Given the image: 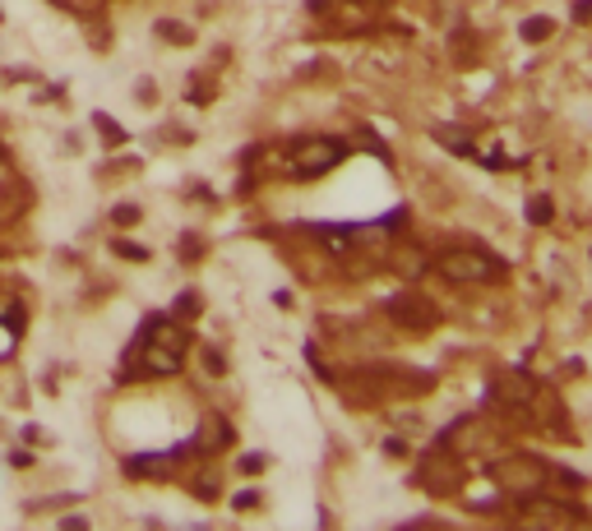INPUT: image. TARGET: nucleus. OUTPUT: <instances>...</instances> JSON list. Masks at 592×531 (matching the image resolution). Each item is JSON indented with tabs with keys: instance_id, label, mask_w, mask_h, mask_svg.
<instances>
[{
	"instance_id": "obj_1",
	"label": "nucleus",
	"mask_w": 592,
	"mask_h": 531,
	"mask_svg": "<svg viewBox=\"0 0 592 531\" xmlns=\"http://www.w3.org/2000/svg\"><path fill=\"white\" fill-rule=\"evenodd\" d=\"M185 360V333L167 319H148L143 324V338H139V365L143 374H176Z\"/></svg>"
},
{
	"instance_id": "obj_2",
	"label": "nucleus",
	"mask_w": 592,
	"mask_h": 531,
	"mask_svg": "<svg viewBox=\"0 0 592 531\" xmlns=\"http://www.w3.org/2000/svg\"><path fill=\"white\" fill-rule=\"evenodd\" d=\"M343 158H347V143L343 139H324V134L320 139H296L287 148V158H282V172L291 181H315V176L333 172Z\"/></svg>"
},
{
	"instance_id": "obj_3",
	"label": "nucleus",
	"mask_w": 592,
	"mask_h": 531,
	"mask_svg": "<svg viewBox=\"0 0 592 531\" xmlns=\"http://www.w3.org/2000/svg\"><path fill=\"white\" fill-rule=\"evenodd\" d=\"M435 264L449 282H500L504 277V264L491 259L486 250H444Z\"/></svg>"
},
{
	"instance_id": "obj_4",
	"label": "nucleus",
	"mask_w": 592,
	"mask_h": 531,
	"mask_svg": "<svg viewBox=\"0 0 592 531\" xmlns=\"http://www.w3.org/2000/svg\"><path fill=\"white\" fill-rule=\"evenodd\" d=\"M491 481H495L500 490H513V495H533V490H542V481H546V463L533 458V453H509V458H500V463L491 467Z\"/></svg>"
},
{
	"instance_id": "obj_5",
	"label": "nucleus",
	"mask_w": 592,
	"mask_h": 531,
	"mask_svg": "<svg viewBox=\"0 0 592 531\" xmlns=\"http://www.w3.org/2000/svg\"><path fill=\"white\" fill-rule=\"evenodd\" d=\"M459 481H463V463L454 458V453H444V448L426 453V463H421V485H430L435 495H449V490H459Z\"/></svg>"
},
{
	"instance_id": "obj_6",
	"label": "nucleus",
	"mask_w": 592,
	"mask_h": 531,
	"mask_svg": "<svg viewBox=\"0 0 592 531\" xmlns=\"http://www.w3.org/2000/svg\"><path fill=\"white\" fill-rule=\"evenodd\" d=\"M389 319L394 324H403V328H412V333H421V328H435L439 324V310H435V300H426V296H398V300H389Z\"/></svg>"
},
{
	"instance_id": "obj_7",
	"label": "nucleus",
	"mask_w": 592,
	"mask_h": 531,
	"mask_svg": "<svg viewBox=\"0 0 592 531\" xmlns=\"http://www.w3.org/2000/svg\"><path fill=\"white\" fill-rule=\"evenodd\" d=\"M491 393H495L500 402H509V407H528V402L537 398V384H533L528 374H518V370H504V374H495Z\"/></svg>"
},
{
	"instance_id": "obj_8",
	"label": "nucleus",
	"mask_w": 592,
	"mask_h": 531,
	"mask_svg": "<svg viewBox=\"0 0 592 531\" xmlns=\"http://www.w3.org/2000/svg\"><path fill=\"white\" fill-rule=\"evenodd\" d=\"M523 522L569 526V522H574V508H565V504H546V499H528V504H523Z\"/></svg>"
},
{
	"instance_id": "obj_9",
	"label": "nucleus",
	"mask_w": 592,
	"mask_h": 531,
	"mask_svg": "<svg viewBox=\"0 0 592 531\" xmlns=\"http://www.w3.org/2000/svg\"><path fill=\"white\" fill-rule=\"evenodd\" d=\"M176 458H181V453H158V458H130L125 472H130V476H163V472L176 467Z\"/></svg>"
},
{
	"instance_id": "obj_10",
	"label": "nucleus",
	"mask_w": 592,
	"mask_h": 531,
	"mask_svg": "<svg viewBox=\"0 0 592 531\" xmlns=\"http://www.w3.org/2000/svg\"><path fill=\"white\" fill-rule=\"evenodd\" d=\"M389 264H394L403 277H417V273H426V255H421L417 245H394V250H389Z\"/></svg>"
},
{
	"instance_id": "obj_11",
	"label": "nucleus",
	"mask_w": 592,
	"mask_h": 531,
	"mask_svg": "<svg viewBox=\"0 0 592 531\" xmlns=\"http://www.w3.org/2000/svg\"><path fill=\"white\" fill-rule=\"evenodd\" d=\"M204 453L208 448H217V443H227V425H222V416H204V425H199V439H195Z\"/></svg>"
},
{
	"instance_id": "obj_12",
	"label": "nucleus",
	"mask_w": 592,
	"mask_h": 531,
	"mask_svg": "<svg viewBox=\"0 0 592 531\" xmlns=\"http://www.w3.org/2000/svg\"><path fill=\"white\" fill-rule=\"evenodd\" d=\"M435 139H439V143H449L454 153L472 158V139H468V134H454V130H435Z\"/></svg>"
},
{
	"instance_id": "obj_13",
	"label": "nucleus",
	"mask_w": 592,
	"mask_h": 531,
	"mask_svg": "<svg viewBox=\"0 0 592 531\" xmlns=\"http://www.w3.org/2000/svg\"><path fill=\"white\" fill-rule=\"evenodd\" d=\"M542 37H551V19H528L523 24V42H542Z\"/></svg>"
},
{
	"instance_id": "obj_14",
	"label": "nucleus",
	"mask_w": 592,
	"mask_h": 531,
	"mask_svg": "<svg viewBox=\"0 0 592 531\" xmlns=\"http://www.w3.org/2000/svg\"><path fill=\"white\" fill-rule=\"evenodd\" d=\"M528 217H533V222H546V217H551V199H533V203H528Z\"/></svg>"
},
{
	"instance_id": "obj_15",
	"label": "nucleus",
	"mask_w": 592,
	"mask_h": 531,
	"mask_svg": "<svg viewBox=\"0 0 592 531\" xmlns=\"http://www.w3.org/2000/svg\"><path fill=\"white\" fill-rule=\"evenodd\" d=\"M111 217H116V226H130V222H139V208H134V203H121Z\"/></svg>"
},
{
	"instance_id": "obj_16",
	"label": "nucleus",
	"mask_w": 592,
	"mask_h": 531,
	"mask_svg": "<svg viewBox=\"0 0 592 531\" xmlns=\"http://www.w3.org/2000/svg\"><path fill=\"white\" fill-rule=\"evenodd\" d=\"M195 495H199V499H213V495H217V476H199V481H195Z\"/></svg>"
},
{
	"instance_id": "obj_17",
	"label": "nucleus",
	"mask_w": 592,
	"mask_h": 531,
	"mask_svg": "<svg viewBox=\"0 0 592 531\" xmlns=\"http://www.w3.org/2000/svg\"><path fill=\"white\" fill-rule=\"evenodd\" d=\"M158 33H163V37H176V42H190V33H185L181 24H158Z\"/></svg>"
},
{
	"instance_id": "obj_18",
	"label": "nucleus",
	"mask_w": 592,
	"mask_h": 531,
	"mask_svg": "<svg viewBox=\"0 0 592 531\" xmlns=\"http://www.w3.org/2000/svg\"><path fill=\"white\" fill-rule=\"evenodd\" d=\"M93 120L102 125V134H107V143H116V139H121V130L111 125V116H93Z\"/></svg>"
},
{
	"instance_id": "obj_19",
	"label": "nucleus",
	"mask_w": 592,
	"mask_h": 531,
	"mask_svg": "<svg viewBox=\"0 0 592 531\" xmlns=\"http://www.w3.org/2000/svg\"><path fill=\"white\" fill-rule=\"evenodd\" d=\"M116 255H125V259H148V250H139V245H125V241H116Z\"/></svg>"
},
{
	"instance_id": "obj_20",
	"label": "nucleus",
	"mask_w": 592,
	"mask_h": 531,
	"mask_svg": "<svg viewBox=\"0 0 592 531\" xmlns=\"http://www.w3.org/2000/svg\"><path fill=\"white\" fill-rule=\"evenodd\" d=\"M385 453H389V458H407V448H403V439H385Z\"/></svg>"
},
{
	"instance_id": "obj_21",
	"label": "nucleus",
	"mask_w": 592,
	"mask_h": 531,
	"mask_svg": "<svg viewBox=\"0 0 592 531\" xmlns=\"http://www.w3.org/2000/svg\"><path fill=\"white\" fill-rule=\"evenodd\" d=\"M10 351V328H0V356Z\"/></svg>"
},
{
	"instance_id": "obj_22",
	"label": "nucleus",
	"mask_w": 592,
	"mask_h": 531,
	"mask_svg": "<svg viewBox=\"0 0 592 531\" xmlns=\"http://www.w3.org/2000/svg\"><path fill=\"white\" fill-rule=\"evenodd\" d=\"M0 162H5V143H0Z\"/></svg>"
}]
</instances>
